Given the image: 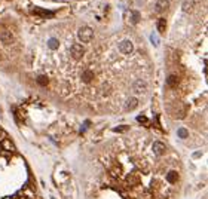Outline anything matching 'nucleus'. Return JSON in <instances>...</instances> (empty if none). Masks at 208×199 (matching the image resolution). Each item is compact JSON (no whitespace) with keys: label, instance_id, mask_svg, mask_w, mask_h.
Wrapping results in <instances>:
<instances>
[{"label":"nucleus","instance_id":"f257e3e1","mask_svg":"<svg viewBox=\"0 0 208 199\" xmlns=\"http://www.w3.org/2000/svg\"><path fill=\"white\" fill-rule=\"evenodd\" d=\"M77 37H79L80 42L88 43V42H91L92 37H94V30H92L91 27H82L79 31H77Z\"/></svg>","mask_w":208,"mask_h":199},{"label":"nucleus","instance_id":"f03ea898","mask_svg":"<svg viewBox=\"0 0 208 199\" xmlns=\"http://www.w3.org/2000/svg\"><path fill=\"white\" fill-rule=\"evenodd\" d=\"M15 36H14V33L9 31V30H3L2 33H0V40H2L3 45H11V43L14 42Z\"/></svg>","mask_w":208,"mask_h":199},{"label":"nucleus","instance_id":"7ed1b4c3","mask_svg":"<svg viewBox=\"0 0 208 199\" xmlns=\"http://www.w3.org/2000/svg\"><path fill=\"white\" fill-rule=\"evenodd\" d=\"M119 51L122 54H131L132 51H134V45H132V42L131 40H122L119 43Z\"/></svg>","mask_w":208,"mask_h":199},{"label":"nucleus","instance_id":"20e7f679","mask_svg":"<svg viewBox=\"0 0 208 199\" xmlns=\"http://www.w3.org/2000/svg\"><path fill=\"white\" fill-rule=\"evenodd\" d=\"M85 54V48L82 45H79V43H76V45L72 46V57L74 59H80Z\"/></svg>","mask_w":208,"mask_h":199},{"label":"nucleus","instance_id":"39448f33","mask_svg":"<svg viewBox=\"0 0 208 199\" xmlns=\"http://www.w3.org/2000/svg\"><path fill=\"white\" fill-rule=\"evenodd\" d=\"M132 89H134V92H137V94H143V92H146V89H147V83H146L144 80H137V82H134V85H132Z\"/></svg>","mask_w":208,"mask_h":199},{"label":"nucleus","instance_id":"423d86ee","mask_svg":"<svg viewBox=\"0 0 208 199\" xmlns=\"http://www.w3.org/2000/svg\"><path fill=\"white\" fill-rule=\"evenodd\" d=\"M165 150H167V147H165V144H163L162 141H155V144H153V152L156 153V154H163L165 153Z\"/></svg>","mask_w":208,"mask_h":199},{"label":"nucleus","instance_id":"0eeeda50","mask_svg":"<svg viewBox=\"0 0 208 199\" xmlns=\"http://www.w3.org/2000/svg\"><path fill=\"white\" fill-rule=\"evenodd\" d=\"M137 106H138V100L137 98H129L128 101H126V110H134V109H137Z\"/></svg>","mask_w":208,"mask_h":199},{"label":"nucleus","instance_id":"6e6552de","mask_svg":"<svg viewBox=\"0 0 208 199\" xmlns=\"http://www.w3.org/2000/svg\"><path fill=\"white\" fill-rule=\"evenodd\" d=\"M167 83H168V86L174 88V86H177V83H178V77H177L176 74H170V76L167 77Z\"/></svg>","mask_w":208,"mask_h":199},{"label":"nucleus","instance_id":"1a4fd4ad","mask_svg":"<svg viewBox=\"0 0 208 199\" xmlns=\"http://www.w3.org/2000/svg\"><path fill=\"white\" fill-rule=\"evenodd\" d=\"M92 79H94V73H92L91 70H86V72L82 74V80H83L85 83H89Z\"/></svg>","mask_w":208,"mask_h":199},{"label":"nucleus","instance_id":"9d476101","mask_svg":"<svg viewBox=\"0 0 208 199\" xmlns=\"http://www.w3.org/2000/svg\"><path fill=\"white\" fill-rule=\"evenodd\" d=\"M34 13H39L40 16H54V12H51V11H45V9H40V7H36V9H34Z\"/></svg>","mask_w":208,"mask_h":199},{"label":"nucleus","instance_id":"9b49d317","mask_svg":"<svg viewBox=\"0 0 208 199\" xmlns=\"http://www.w3.org/2000/svg\"><path fill=\"white\" fill-rule=\"evenodd\" d=\"M167 7H168V2H167V0H161L159 3H156V11H158V12H163Z\"/></svg>","mask_w":208,"mask_h":199},{"label":"nucleus","instance_id":"f8f14e48","mask_svg":"<svg viewBox=\"0 0 208 199\" xmlns=\"http://www.w3.org/2000/svg\"><path fill=\"white\" fill-rule=\"evenodd\" d=\"M167 30V20L165 18H161L159 21H158V31L159 33H163Z\"/></svg>","mask_w":208,"mask_h":199},{"label":"nucleus","instance_id":"ddd939ff","mask_svg":"<svg viewBox=\"0 0 208 199\" xmlns=\"http://www.w3.org/2000/svg\"><path fill=\"white\" fill-rule=\"evenodd\" d=\"M177 177H178V174L176 171H170L168 174H167V180L170 181V183H176L177 181Z\"/></svg>","mask_w":208,"mask_h":199},{"label":"nucleus","instance_id":"4468645a","mask_svg":"<svg viewBox=\"0 0 208 199\" xmlns=\"http://www.w3.org/2000/svg\"><path fill=\"white\" fill-rule=\"evenodd\" d=\"M48 46H49L51 49H57V48L59 46V42H58L57 39H49V40H48Z\"/></svg>","mask_w":208,"mask_h":199},{"label":"nucleus","instance_id":"2eb2a0df","mask_svg":"<svg viewBox=\"0 0 208 199\" xmlns=\"http://www.w3.org/2000/svg\"><path fill=\"white\" fill-rule=\"evenodd\" d=\"M37 83H39L40 86H46V85H48V77L43 76V74L37 76Z\"/></svg>","mask_w":208,"mask_h":199},{"label":"nucleus","instance_id":"dca6fc26","mask_svg":"<svg viewBox=\"0 0 208 199\" xmlns=\"http://www.w3.org/2000/svg\"><path fill=\"white\" fill-rule=\"evenodd\" d=\"M177 134H178L180 138H187V135H189V132H187L186 128H180L178 131H177Z\"/></svg>","mask_w":208,"mask_h":199},{"label":"nucleus","instance_id":"f3484780","mask_svg":"<svg viewBox=\"0 0 208 199\" xmlns=\"http://www.w3.org/2000/svg\"><path fill=\"white\" fill-rule=\"evenodd\" d=\"M138 21H140V12L134 11L132 12V24H137Z\"/></svg>","mask_w":208,"mask_h":199},{"label":"nucleus","instance_id":"a211bd4d","mask_svg":"<svg viewBox=\"0 0 208 199\" xmlns=\"http://www.w3.org/2000/svg\"><path fill=\"white\" fill-rule=\"evenodd\" d=\"M137 120H138L140 123H147V117H146V116H143V115L138 116V117H137Z\"/></svg>","mask_w":208,"mask_h":199},{"label":"nucleus","instance_id":"6ab92c4d","mask_svg":"<svg viewBox=\"0 0 208 199\" xmlns=\"http://www.w3.org/2000/svg\"><path fill=\"white\" fill-rule=\"evenodd\" d=\"M126 129H128V126H116L115 131H116V132H119V131L122 132V131H126Z\"/></svg>","mask_w":208,"mask_h":199},{"label":"nucleus","instance_id":"aec40b11","mask_svg":"<svg viewBox=\"0 0 208 199\" xmlns=\"http://www.w3.org/2000/svg\"><path fill=\"white\" fill-rule=\"evenodd\" d=\"M152 43H155V45H158V43H159V42H158V39H156L155 36H152Z\"/></svg>","mask_w":208,"mask_h":199},{"label":"nucleus","instance_id":"412c9836","mask_svg":"<svg viewBox=\"0 0 208 199\" xmlns=\"http://www.w3.org/2000/svg\"><path fill=\"white\" fill-rule=\"evenodd\" d=\"M199 156H201V152H196V153L193 154V158H199Z\"/></svg>","mask_w":208,"mask_h":199}]
</instances>
